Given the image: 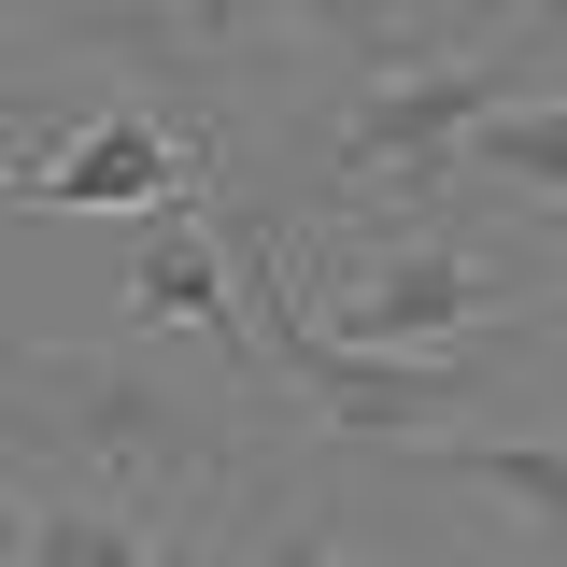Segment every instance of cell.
I'll return each instance as SVG.
<instances>
[{
  "mask_svg": "<svg viewBox=\"0 0 567 567\" xmlns=\"http://www.w3.org/2000/svg\"><path fill=\"white\" fill-rule=\"evenodd\" d=\"M14 567H156V539H142V511L58 496V511H29V525H14Z\"/></svg>",
  "mask_w": 567,
  "mask_h": 567,
  "instance_id": "ba28073f",
  "label": "cell"
},
{
  "mask_svg": "<svg viewBox=\"0 0 567 567\" xmlns=\"http://www.w3.org/2000/svg\"><path fill=\"white\" fill-rule=\"evenodd\" d=\"M185 171H199V142L171 128V114H100V128H71L58 156H29V171H14V199L29 213H171V199H199V185H185Z\"/></svg>",
  "mask_w": 567,
  "mask_h": 567,
  "instance_id": "5b68a950",
  "label": "cell"
},
{
  "mask_svg": "<svg viewBox=\"0 0 567 567\" xmlns=\"http://www.w3.org/2000/svg\"><path fill=\"white\" fill-rule=\"evenodd\" d=\"M241 14H284V29H312V43H341L369 85H398V71H425V29L398 14V0H213V29H241Z\"/></svg>",
  "mask_w": 567,
  "mask_h": 567,
  "instance_id": "52a82bcc",
  "label": "cell"
},
{
  "mask_svg": "<svg viewBox=\"0 0 567 567\" xmlns=\"http://www.w3.org/2000/svg\"><path fill=\"white\" fill-rule=\"evenodd\" d=\"M114 284H128V327H185V341H213V369H256V298H241V256H227V213L213 199L142 213Z\"/></svg>",
  "mask_w": 567,
  "mask_h": 567,
  "instance_id": "277c9868",
  "label": "cell"
},
{
  "mask_svg": "<svg viewBox=\"0 0 567 567\" xmlns=\"http://www.w3.org/2000/svg\"><path fill=\"white\" fill-rule=\"evenodd\" d=\"M199 567H369L341 525H241V539H213Z\"/></svg>",
  "mask_w": 567,
  "mask_h": 567,
  "instance_id": "30bf717a",
  "label": "cell"
},
{
  "mask_svg": "<svg viewBox=\"0 0 567 567\" xmlns=\"http://www.w3.org/2000/svg\"><path fill=\"white\" fill-rule=\"evenodd\" d=\"M412 468L483 496V511H511V525H567V440H425Z\"/></svg>",
  "mask_w": 567,
  "mask_h": 567,
  "instance_id": "8992f818",
  "label": "cell"
},
{
  "mask_svg": "<svg viewBox=\"0 0 567 567\" xmlns=\"http://www.w3.org/2000/svg\"><path fill=\"white\" fill-rule=\"evenodd\" d=\"M468 171L511 185V199H567V100H525V114H496L468 142Z\"/></svg>",
  "mask_w": 567,
  "mask_h": 567,
  "instance_id": "9c48e42d",
  "label": "cell"
},
{
  "mask_svg": "<svg viewBox=\"0 0 567 567\" xmlns=\"http://www.w3.org/2000/svg\"><path fill=\"white\" fill-rule=\"evenodd\" d=\"M312 327L354 341V354L496 341V327H525V256H483V241H383V256H354V270L327 284Z\"/></svg>",
  "mask_w": 567,
  "mask_h": 567,
  "instance_id": "7a4b0ae2",
  "label": "cell"
},
{
  "mask_svg": "<svg viewBox=\"0 0 567 567\" xmlns=\"http://www.w3.org/2000/svg\"><path fill=\"white\" fill-rule=\"evenodd\" d=\"M14 468H58L100 511H185L241 468V369H171L128 341H29L14 354Z\"/></svg>",
  "mask_w": 567,
  "mask_h": 567,
  "instance_id": "6da1fadb",
  "label": "cell"
},
{
  "mask_svg": "<svg viewBox=\"0 0 567 567\" xmlns=\"http://www.w3.org/2000/svg\"><path fill=\"white\" fill-rule=\"evenodd\" d=\"M525 71L539 58L483 43V58H425V71H398V85H369L341 114V185L354 199H369V185H454L468 142H483L496 114H525Z\"/></svg>",
  "mask_w": 567,
  "mask_h": 567,
  "instance_id": "3957f363",
  "label": "cell"
},
{
  "mask_svg": "<svg viewBox=\"0 0 567 567\" xmlns=\"http://www.w3.org/2000/svg\"><path fill=\"white\" fill-rule=\"evenodd\" d=\"M142 14H171V0H142Z\"/></svg>",
  "mask_w": 567,
  "mask_h": 567,
  "instance_id": "8fae6325",
  "label": "cell"
}]
</instances>
